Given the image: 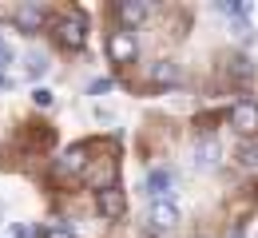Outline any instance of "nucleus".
<instances>
[{
    "instance_id": "nucleus-1",
    "label": "nucleus",
    "mask_w": 258,
    "mask_h": 238,
    "mask_svg": "<svg viewBox=\"0 0 258 238\" xmlns=\"http://www.w3.org/2000/svg\"><path fill=\"white\" fill-rule=\"evenodd\" d=\"M56 40H60V48L68 52H80L84 44H88V24H84V16L76 12V16H64L60 24H56Z\"/></svg>"
},
{
    "instance_id": "nucleus-2",
    "label": "nucleus",
    "mask_w": 258,
    "mask_h": 238,
    "mask_svg": "<svg viewBox=\"0 0 258 238\" xmlns=\"http://www.w3.org/2000/svg\"><path fill=\"white\" fill-rule=\"evenodd\" d=\"M230 127L242 139H254L258 135V103L254 100H238L230 107Z\"/></svg>"
},
{
    "instance_id": "nucleus-3",
    "label": "nucleus",
    "mask_w": 258,
    "mask_h": 238,
    "mask_svg": "<svg viewBox=\"0 0 258 238\" xmlns=\"http://www.w3.org/2000/svg\"><path fill=\"white\" fill-rule=\"evenodd\" d=\"M96 206H99V214H103L107 222H119V218L127 214V195H123L119 187H103L96 195Z\"/></svg>"
},
{
    "instance_id": "nucleus-4",
    "label": "nucleus",
    "mask_w": 258,
    "mask_h": 238,
    "mask_svg": "<svg viewBox=\"0 0 258 238\" xmlns=\"http://www.w3.org/2000/svg\"><path fill=\"white\" fill-rule=\"evenodd\" d=\"M107 56H111V64H135V56H139L135 36L131 32H111L107 36Z\"/></svg>"
},
{
    "instance_id": "nucleus-5",
    "label": "nucleus",
    "mask_w": 258,
    "mask_h": 238,
    "mask_svg": "<svg viewBox=\"0 0 258 238\" xmlns=\"http://www.w3.org/2000/svg\"><path fill=\"white\" fill-rule=\"evenodd\" d=\"M195 163H199L203 171H215L219 163H223V143L211 139V135H203L199 143H195Z\"/></svg>"
},
{
    "instance_id": "nucleus-6",
    "label": "nucleus",
    "mask_w": 258,
    "mask_h": 238,
    "mask_svg": "<svg viewBox=\"0 0 258 238\" xmlns=\"http://www.w3.org/2000/svg\"><path fill=\"white\" fill-rule=\"evenodd\" d=\"M12 24H16V28H20V32H40V28H44V8H40V4H20V8H16V12H12Z\"/></svg>"
},
{
    "instance_id": "nucleus-7",
    "label": "nucleus",
    "mask_w": 258,
    "mask_h": 238,
    "mask_svg": "<svg viewBox=\"0 0 258 238\" xmlns=\"http://www.w3.org/2000/svg\"><path fill=\"white\" fill-rule=\"evenodd\" d=\"M147 191H151L155 203H171V199H175V179H171V171H151V175H147Z\"/></svg>"
},
{
    "instance_id": "nucleus-8",
    "label": "nucleus",
    "mask_w": 258,
    "mask_h": 238,
    "mask_svg": "<svg viewBox=\"0 0 258 238\" xmlns=\"http://www.w3.org/2000/svg\"><path fill=\"white\" fill-rule=\"evenodd\" d=\"M151 222L163 226V230L179 226V206H175V203H151Z\"/></svg>"
},
{
    "instance_id": "nucleus-9",
    "label": "nucleus",
    "mask_w": 258,
    "mask_h": 238,
    "mask_svg": "<svg viewBox=\"0 0 258 238\" xmlns=\"http://www.w3.org/2000/svg\"><path fill=\"white\" fill-rule=\"evenodd\" d=\"M88 167V147H84V143H76V147H68L64 151V159H60V171H72V175H76V171H84Z\"/></svg>"
},
{
    "instance_id": "nucleus-10",
    "label": "nucleus",
    "mask_w": 258,
    "mask_h": 238,
    "mask_svg": "<svg viewBox=\"0 0 258 238\" xmlns=\"http://www.w3.org/2000/svg\"><path fill=\"white\" fill-rule=\"evenodd\" d=\"M119 20H123L127 28L143 24V20H147V4H143V0H123V4H119Z\"/></svg>"
},
{
    "instance_id": "nucleus-11",
    "label": "nucleus",
    "mask_w": 258,
    "mask_h": 238,
    "mask_svg": "<svg viewBox=\"0 0 258 238\" xmlns=\"http://www.w3.org/2000/svg\"><path fill=\"white\" fill-rule=\"evenodd\" d=\"M234 159H238L246 171H258V139H242L238 151H234Z\"/></svg>"
},
{
    "instance_id": "nucleus-12",
    "label": "nucleus",
    "mask_w": 258,
    "mask_h": 238,
    "mask_svg": "<svg viewBox=\"0 0 258 238\" xmlns=\"http://www.w3.org/2000/svg\"><path fill=\"white\" fill-rule=\"evenodd\" d=\"M151 80H155V84H179V68H175L171 60H163V64L151 68Z\"/></svg>"
},
{
    "instance_id": "nucleus-13",
    "label": "nucleus",
    "mask_w": 258,
    "mask_h": 238,
    "mask_svg": "<svg viewBox=\"0 0 258 238\" xmlns=\"http://www.w3.org/2000/svg\"><path fill=\"white\" fill-rule=\"evenodd\" d=\"M44 71H48V60H44V56H28V75H32V80H40Z\"/></svg>"
},
{
    "instance_id": "nucleus-14",
    "label": "nucleus",
    "mask_w": 258,
    "mask_h": 238,
    "mask_svg": "<svg viewBox=\"0 0 258 238\" xmlns=\"http://www.w3.org/2000/svg\"><path fill=\"white\" fill-rule=\"evenodd\" d=\"M40 238H76L72 230H64V226H44L40 230Z\"/></svg>"
},
{
    "instance_id": "nucleus-15",
    "label": "nucleus",
    "mask_w": 258,
    "mask_h": 238,
    "mask_svg": "<svg viewBox=\"0 0 258 238\" xmlns=\"http://www.w3.org/2000/svg\"><path fill=\"white\" fill-rule=\"evenodd\" d=\"M32 100L40 103V107H52V92H48V88H36V92H32Z\"/></svg>"
},
{
    "instance_id": "nucleus-16",
    "label": "nucleus",
    "mask_w": 258,
    "mask_h": 238,
    "mask_svg": "<svg viewBox=\"0 0 258 238\" xmlns=\"http://www.w3.org/2000/svg\"><path fill=\"white\" fill-rule=\"evenodd\" d=\"M103 92H111V80L103 75V80H92V96H103Z\"/></svg>"
},
{
    "instance_id": "nucleus-17",
    "label": "nucleus",
    "mask_w": 258,
    "mask_h": 238,
    "mask_svg": "<svg viewBox=\"0 0 258 238\" xmlns=\"http://www.w3.org/2000/svg\"><path fill=\"white\" fill-rule=\"evenodd\" d=\"M8 60H12V52H8L4 44H0V68H8Z\"/></svg>"
},
{
    "instance_id": "nucleus-18",
    "label": "nucleus",
    "mask_w": 258,
    "mask_h": 238,
    "mask_svg": "<svg viewBox=\"0 0 258 238\" xmlns=\"http://www.w3.org/2000/svg\"><path fill=\"white\" fill-rule=\"evenodd\" d=\"M12 238H32V230H24V226H16V230H12Z\"/></svg>"
},
{
    "instance_id": "nucleus-19",
    "label": "nucleus",
    "mask_w": 258,
    "mask_h": 238,
    "mask_svg": "<svg viewBox=\"0 0 258 238\" xmlns=\"http://www.w3.org/2000/svg\"><path fill=\"white\" fill-rule=\"evenodd\" d=\"M8 84H12V80H8V75H4V71H0V88H8Z\"/></svg>"
}]
</instances>
